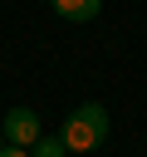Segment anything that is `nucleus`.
<instances>
[{
	"label": "nucleus",
	"mask_w": 147,
	"mask_h": 157,
	"mask_svg": "<svg viewBox=\"0 0 147 157\" xmlns=\"http://www.w3.org/2000/svg\"><path fill=\"white\" fill-rule=\"evenodd\" d=\"M59 142H64L69 152H98V147L108 142V108H103V103H78V108L64 118Z\"/></svg>",
	"instance_id": "obj_1"
},
{
	"label": "nucleus",
	"mask_w": 147,
	"mask_h": 157,
	"mask_svg": "<svg viewBox=\"0 0 147 157\" xmlns=\"http://www.w3.org/2000/svg\"><path fill=\"white\" fill-rule=\"evenodd\" d=\"M29 152H34V157H69V147L59 142V132H54V137H39Z\"/></svg>",
	"instance_id": "obj_4"
},
{
	"label": "nucleus",
	"mask_w": 147,
	"mask_h": 157,
	"mask_svg": "<svg viewBox=\"0 0 147 157\" xmlns=\"http://www.w3.org/2000/svg\"><path fill=\"white\" fill-rule=\"evenodd\" d=\"M49 5H54V15L69 20V25H88V20H98V10H103V0H49Z\"/></svg>",
	"instance_id": "obj_3"
},
{
	"label": "nucleus",
	"mask_w": 147,
	"mask_h": 157,
	"mask_svg": "<svg viewBox=\"0 0 147 157\" xmlns=\"http://www.w3.org/2000/svg\"><path fill=\"white\" fill-rule=\"evenodd\" d=\"M0 132H5V142H20V147H34V142L44 137V128H39V113H34V108H10V113H5V123H0Z\"/></svg>",
	"instance_id": "obj_2"
},
{
	"label": "nucleus",
	"mask_w": 147,
	"mask_h": 157,
	"mask_svg": "<svg viewBox=\"0 0 147 157\" xmlns=\"http://www.w3.org/2000/svg\"><path fill=\"white\" fill-rule=\"evenodd\" d=\"M0 157H34V152H29V147H20V142H5V147H0Z\"/></svg>",
	"instance_id": "obj_5"
}]
</instances>
